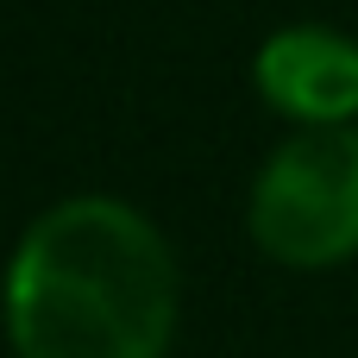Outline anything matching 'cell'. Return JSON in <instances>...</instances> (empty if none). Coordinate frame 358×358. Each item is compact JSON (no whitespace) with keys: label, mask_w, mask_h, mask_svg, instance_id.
<instances>
[{"label":"cell","mask_w":358,"mask_h":358,"mask_svg":"<svg viewBox=\"0 0 358 358\" xmlns=\"http://www.w3.org/2000/svg\"><path fill=\"white\" fill-rule=\"evenodd\" d=\"M252 239L277 264H340L358 252V132L308 126L252 182Z\"/></svg>","instance_id":"cell-2"},{"label":"cell","mask_w":358,"mask_h":358,"mask_svg":"<svg viewBox=\"0 0 358 358\" xmlns=\"http://www.w3.org/2000/svg\"><path fill=\"white\" fill-rule=\"evenodd\" d=\"M258 88L308 126H340L358 113V44L327 25H283L258 50Z\"/></svg>","instance_id":"cell-3"},{"label":"cell","mask_w":358,"mask_h":358,"mask_svg":"<svg viewBox=\"0 0 358 358\" xmlns=\"http://www.w3.org/2000/svg\"><path fill=\"white\" fill-rule=\"evenodd\" d=\"M170 327L176 264L145 214L82 195L31 220L13 258L19 358H164Z\"/></svg>","instance_id":"cell-1"}]
</instances>
